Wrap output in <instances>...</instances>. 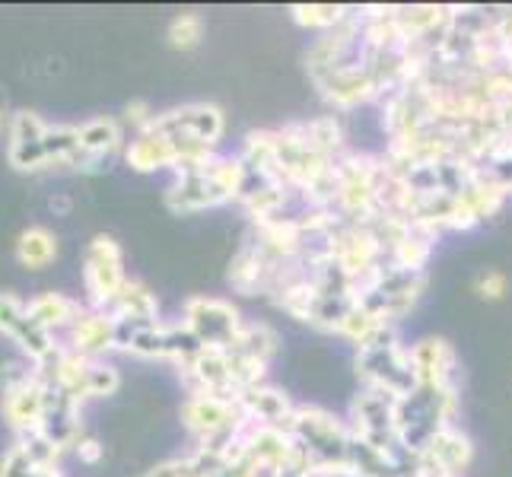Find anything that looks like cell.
<instances>
[{"mask_svg": "<svg viewBox=\"0 0 512 477\" xmlns=\"http://www.w3.org/2000/svg\"><path fill=\"white\" fill-rule=\"evenodd\" d=\"M83 284H86V299L93 309H109L121 287L128 284L125 268H121V249L112 236H96L86 245L83 255Z\"/></svg>", "mask_w": 512, "mask_h": 477, "instance_id": "cell-1", "label": "cell"}, {"mask_svg": "<svg viewBox=\"0 0 512 477\" xmlns=\"http://www.w3.org/2000/svg\"><path fill=\"white\" fill-rule=\"evenodd\" d=\"M45 121L23 109L10 118L7 125V159L16 172H42L48 169V153H45Z\"/></svg>", "mask_w": 512, "mask_h": 477, "instance_id": "cell-2", "label": "cell"}, {"mask_svg": "<svg viewBox=\"0 0 512 477\" xmlns=\"http://www.w3.org/2000/svg\"><path fill=\"white\" fill-rule=\"evenodd\" d=\"M45 408H48V382L39 373L29 382H23L20 388H13V392L0 395V414H4V420L10 423V430L16 436L39 430Z\"/></svg>", "mask_w": 512, "mask_h": 477, "instance_id": "cell-3", "label": "cell"}, {"mask_svg": "<svg viewBox=\"0 0 512 477\" xmlns=\"http://www.w3.org/2000/svg\"><path fill=\"white\" fill-rule=\"evenodd\" d=\"M185 328L207 347H220L236 334V312L217 299H191L185 306Z\"/></svg>", "mask_w": 512, "mask_h": 477, "instance_id": "cell-4", "label": "cell"}, {"mask_svg": "<svg viewBox=\"0 0 512 477\" xmlns=\"http://www.w3.org/2000/svg\"><path fill=\"white\" fill-rule=\"evenodd\" d=\"M67 334H70V350L96 360L99 353L115 347V318L102 309H83L74 318V325L67 328Z\"/></svg>", "mask_w": 512, "mask_h": 477, "instance_id": "cell-5", "label": "cell"}, {"mask_svg": "<svg viewBox=\"0 0 512 477\" xmlns=\"http://www.w3.org/2000/svg\"><path fill=\"white\" fill-rule=\"evenodd\" d=\"M80 312H83L80 303H74V299H67L61 293H39V296L26 303L29 322L35 328H42L45 334H55L61 328H70Z\"/></svg>", "mask_w": 512, "mask_h": 477, "instance_id": "cell-6", "label": "cell"}, {"mask_svg": "<svg viewBox=\"0 0 512 477\" xmlns=\"http://www.w3.org/2000/svg\"><path fill=\"white\" fill-rule=\"evenodd\" d=\"M125 159H128V166L137 169V172H153L160 166H172L175 163V150L160 131H156L153 125H147L128 144Z\"/></svg>", "mask_w": 512, "mask_h": 477, "instance_id": "cell-7", "label": "cell"}, {"mask_svg": "<svg viewBox=\"0 0 512 477\" xmlns=\"http://www.w3.org/2000/svg\"><path fill=\"white\" fill-rule=\"evenodd\" d=\"M77 128H80V147H83L86 159H90V172L102 169V159H109L121 147L118 121L93 118V121H86V125H77Z\"/></svg>", "mask_w": 512, "mask_h": 477, "instance_id": "cell-8", "label": "cell"}, {"mask_svg": "<svg viewBox=\"0 0 512 477\" xmlns=\"http://www.w3.org/2000/svg\"><path fill=\"white\" fill-rule=\"evenodd\" d=\"M109 315L115 322H134V325H153L156 322V299L147 287L128 280L121 293L115 296V303L109 306Z\"/></svg>", "mask_w": 512, "mask_h": 477, "instance_id": "cell-9", "label": "cell"}, {"mask_svg": "<svg viewBox=\"0 0 512 477\" xmlns=\"http://www.w3.org/2000/svg\"><path fill=\"white\" fill-rule=\"evenodd\" d=\"M55 258H58V239L45 226H29L20 233V239H16V261L29 271L48 268Z\"/></svg>", "mask_w": 512, "mask_h": 477, "instance_id": "cell-10", "label": "cell"}, {"mask_svg": "<svg viewBox=\"0 0 512 477\" xmlns=\"http://www.w3.org/2000/svg\"><path fill=\"white\" fill-rule=\"evenodd\" d=\"M16 446H20L23 452H26V458L35 465V468H48V471H55V465H58V458H61V452L64 449H58L51 439L45 436V433H26V436H16Z\"/></svg>", "mask_w": 512, "mask_h": 477, "instance_id": "cell-11", "label": "cell"}, {"mask_svg": "<svg viewBox=\"0 0 512 477\" xmlns=\"http://www.w3.org/2000/svg\"><path fill=\"white\" fill-rule=\"evenodd\" d=\"M118 388V373L109 366V363H99V360H90L83 373V382H80V401L83 398H99V395H112Z\"/></svg>", "mask_w": 512, "mask_h": 477, "instance_id": "cell-12", "label": "cell"}, {"mask_svg": "<svg viewBox=\"0 0 512 477\" xmlns=\"http://www.w3.org/2000/svg\"><path fill=\"white\" fill-rule=\"evenodd\" d=\"M0 477H58V471H48V468H35L26 452L20 446H10V452L0 458Z\"/></svg>", "mask_w": 512, "mask_h": 477, "instance_id": "cell-13", "label": "cell"}, {"mask_svg": "<svg viewBox=\"0 0 512 477\" xmlns=\"http://www.w3.org/2000/svg\"><path fill=\"white\" fill-rule=\"evenodd\" d=\"M169 42L172 48H194L201 42V16L182 13L179 20L169 26Z\"/></svg>", "mask_w": 512, "mask_h": 477, "instance_id": "cell-14", "label": "cell"}, {"mask_svg": "<svg viewBox=\"0 0 512 477\" xmlns=\"http://www.w3.org/2000/svg\"><path fill=\"white\" fill-rule=\"evenodd\" d=\"M35 376V366L32 363H4L0 366V395L4 392H13V388H20L23 382H29Z\"/></svg>", "mask_w": 512, "mask_h": 477, "instance_id": "cell-15", "label": "cell"}, {"mask_svg": "<svg viewBox=\"0 0 512 477\" xmlns=\"http://www.w3.org/2000/svg\"><path fill=\"white\" fill-rule=\"evenodd\" d=\"M23 315H26V303H20L13 293H0V334H10Z\"/></svg>", "mask_w": 512, "mask_h": 477, "instance_id": "cell-16", "label": "cell"}, {"mask_svg": "<svg viewBox=\"0 0 512 477\" xmlns=\"http://www.w3.org/2000/svg\"><path fill=\"white\" fill-rule=\"evenodd\" d=\"M74 452L80 455V462H90V465L102 458V446L96 443L93 436H80L77 443H74Z\"/></svg>", "mask_w": 512, "mask_h": 477, "instance_id": "cell-17", "label": "cell"}, {"mask_svg": "<svg viewBox=\"0 0 512 477\" xmlns=\"http://www.w3.org/2000/svg\"><path fill=\"white\" fill-rule=\"evenodd\" d=\"M128 121H134V125H150V118H147V105L144 102H131L128 105Z\"/></svg>", "mask_w": 512, "mask_h": 477, "instance_id": "cell-18", "label": "cell"}, {"mask_svg": "<svg viewBox=\"0 0 512 477\" xmlns=\"http://www.w3.org/2000/svg\"><path fill=\"white\" fill-rule=\"evenodd\" d=\"M48 207L55 210V214H67V210H70V201L64 198V194H58V198H51V201H48Z\"/></svg>", "mask_w": 512, "mask_h": 477, "instance_id": "cell-19", "label": "cell"}, {"mask_svg": "<svg viewBox=\"0 0 512 477\" xmlns=\"http://www.w3.org/2000/svg\"><path fill=\"white\" fill-rule=\"evenodd\" d=\"M7 125H10V121H7V115H4V105H0V134H4Z\"/></svg>", "mask_w": 512, "mask_h": 477, "instance_id": "cell-20", "label": "cell"}]
</instances>
